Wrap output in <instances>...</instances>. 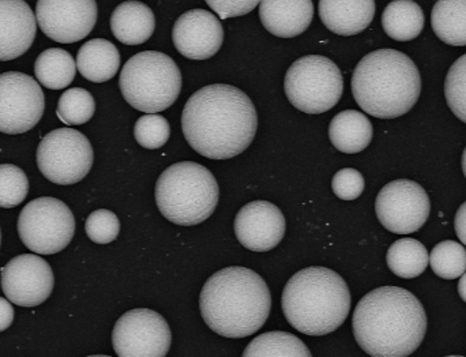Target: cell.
Returning a JSON list of instances; mask_svg holds the SVG:
<instances>
[{"label": "cell", "mask_w": 466, "mask_h": 357, "mask_svg": "<svg viewBox=\"0 0 466 357\" xmlns=\"http://www.w3.org/2000/svg\"><path fill=\"white\" fill-rule=\"evenodd\" d=\"M0 243H2V232H0Z\"/></svg>", "instance_id": "cell-40"}, {"label": "cell", "mask_w": 466, "mask_h": 357, "mask_svg": "<svg viewBox=\"0 0 466 357\" xmlns=\"http://www.w3.org/2000/svg\"><path fill=\"white\" fill-rule=\"evenodd\" d=\"M364 178L360 172L353 168H344L334 175L331 189L334 194L342 200H355L363 194Z\"/></svg>", "instance_id": "cell-35"}, {"label": "cell", "mask_w": 466, "mask_h": 357, "mask_svg": "<svg viewBox=\"0 0 466 357\" xmlns=\"http://www.w3.org/2000/svg\"><path fill=\"white\" fill-rule=\"evenodd\" d=\"M171 342L168 323L153 310L126 312L112 332V344L120 357H164L169 352Z\"/></svg>", "instance_id": "cell-12"}, {"label": "cell", "mask_w": 466, "mask_h": 357, "mask_svg": "<svg viewBox=\"0 0 466 357\" xmlns=\"http://www.w3.org/2000/svg\"><path fill=\"white\" fill-rule=\"evenodd\" d=\"M87 238L97 244H108L116 240L120 232V221L116 214L106 209L93 211L85 224Z\"/></svg>", "instance_id": "cell-34"}, {"label": "cell", "mask_w": 466, "mask_h": 357, "mask_svg": "<svg viewBox=\"0 0 466 357\" xmlns=\"http://www.w3.org/2000/svg\"><path fill=\"white\" fill-rule=\"evenodd\" d=\"M352 328L356 342L370 356L407 357L426 337V310L410 291L380 287L359 301Z\"/></svg>", "instance_id": "cell-2"}, {"label": "cell", "mask_w": 466, "mask_h": 357, "mask_svg": "<svg viewBox=\"0 0 466 357\" xmlns=\"http://www.w3.org/2000/svg\"><path fill=\"white\" fill-rule=\"evenodd\" d=\"M284 87L288 100L299 111L309 115L325 114L341 100L344 76L333 60L309 55L290 65Z\"/></svg>", "instance_id": "cell-8"}, {"label": "cell", "mask_w": 466, "mask_h": 357, "mask_svg": "<svg viewBox=\"0 0 466 357\" xmlns=\"http://www.w3.org/2000/svg\"><path fill=\"white\" fill-rule=\"evenodd\" d=\"M190 147L204 158L228 160L254 141L258 115L251 98L232 85L216 84L194 93L182 114Z\"/></svg>", "instance_id": "cell-1"}, {"label": "cell", "mask_w": 466, "mask_h": 357, "mask_svg": "<svg viewBox=\"0 0 466 357\" xmlns=\"http://www.w3.org/2000/svg\"><path fill=\"white\" fill-rule=\"evenodd\" d=\"M96 0H37L35 19L44 35L62 44L89 36L97 22Z\"/></svg>", "instance_id": "cell-14"}, {"label": "cell", "mask_w": 466, "mask_h": 357, "mask_svg": "<svg viewBox=\"0 0 466 357\" xmlns=\"http://www.w3.org/2000/svg\"><path fill=\"white\" fill-rule=\"evenodd\" d=\"M421 76L408 55L378 49L366 55L352 76V95L358 106L378 119H396L418 103Z\"/></svg>", "instance_id": "cell-4"}, {"label": "cell", "mask_w": 466, "mask_h": 357, "mask_svg": "<svg viewBox=\"0 0 466 357\" xmlns=\"http://www.w3.org/2000/svg\"><path fill=\"white\" fill-rule=\"evenodd\" d=\"M172 40L179 54L187 59H210L223 46V25L210 11L190 10L175 22Z\"/></svg>", "instance_id": "cell-17"}, {"label": "cell", "mask_w": 466, "mask_h": 357, "mask_svg": "<svg viewBox=\"0 0 466 357\" xmlns=\"http://www.w3.org/2000/svg\"><path fill=\"white\" fill-rule=\"evenodd\" d=\"M429 265L441 279L456 280L466 270V250L459 241L437 244L429 255Z\"/></svg>", "instance_id": "cell-29"}, {"label": "cell", "mask_w": 466, "mask_h": 357, "mask_svg": "<svg viewBox=\"0 0 466 357\" xmlns=\"http://www.w3.org/2000/svg\"><path fill=\"white\" fill-rule=\"evenodd\" d=\"M37 166L49 181L70 186L86 178L93 167L89 139L73 128H57L41 139Z\"/></svg>", "instance_id": "cell-10"}, {"label": "cell", "mask_w": 466, "mask_h": 357, "mask_svg": "<svg viewBox=\"0 0 466 357\" xmlns=\"http://www.w3.org/2000/svg\"><path fill=\"white\" fill-rule=\"evenodd\" d=\"M244 357H311L307 345L287 332H268L247 345Z\"/></svg>", "instance_id": "cell-28"}, {"label": "cell", "mask_w": 466, "mask_h": 357, "mask_svg": "<svg viewBox=\"0 0 466 357\" xmlns=\"http://www.w3.org/2000/svg\"><path fill=\"white\" fill-rule=\"evenodd\" d=\"M207 3L221 19H228L251 13L260 0H207Z\"/></svg>", "instance_id": "cell-36"}, {"label": "cell", "mask_w": 466, "mask_h": 357, "mask_svg": "<svg viewBox=\"0 0 466 357\" xmlns=\"http://www.w3.org/2000/svg\"><path fill=\"white\" fill-rule=\"evenodd\" d=\"M171 128L168 120L157 114L145 115L137 120L134 137L145 149H160L168 142Z\"/></svg>", "instance_id": "cell-32"}, {"label": "cell", "mask_w": 466, "mask_h": 357, "mask_svg": "<svg viewBox=\"0 0 466 357\" xmlns=\"http://www.w3.org/2000/svg\"><path fill=\"white\" fill-rule=\"evenodd\" d=\"M465 211H466V205L465 203H462L461 208H460V210L457 211L456 214V222H454V225H456V233L457 236H459L460 240H461V243H465V230H466V217H465Z\"/></svg>", "instance_id": "cell-38"}, {"label": "cell", "mask_w": 466, "mask_h": 357, "mask_svg": "<svg viewBox=\"0 0 466 357\" xmlns=\"http://www.w3.org/2000/svg\"><path fill=\"white\" fill-rule=\"evenodd\" d=\"M282 211L268 200H254L238 210L235 233L241 246L249 251L266 252L276 249L285 235Z\"/></svg>", "instance_id": "cell-16"}, {"label": "cell", "mask_w": 466, "mask_h": 357, "mask_svg": "<svg viewBox=\"0 0 466 357\" xmlns=\"http://www.w3.org/2000/svg\"><path fill=\"white\" fill-rule=\"evenodd\" d=\"M14 315H15V312H14V307L11 306L10 301L0 298V333L10 328L14 321Z\"/></svg>", "instance_id": "cell-37"}, {"label": "cell", "mask_w": 466, "mask_h": 357, "mask_svg": "<svg viewBox=\"0 0 466 357\" xmlns=\"http://www.w3.org/2000/svg\"><path fill=\"white\" fill-rule=\"evenodd\" d=\"M386 262L397 277L416 279L429 266V251L423 243L415 239H400L389 249Z\"/></svg>", "instance_id": "cell-27"}, {"label": "cell", "mask_w": 466, "mask_h": 357, "mask_svg": "<svg viewBox=\"0 0 466 357\" xmlns=\"http://www.w3.org/2000/svg\"><path fill=\"white\" fill-rule=\"evenodd\" d=\"M37 32V19L25 0H0V62L29 51Z\"/></svg>", "instance_id": "cell-18"}, {"label": "cell", "mask_w": 466, "mask_h": 357, "mask_svg": "<svg viewBox=\"0 0 466 357\" xmlns=\"http://www.w3.org/2000/svg\"><path fill=\"white\" fill-rule=\"evenodd\" d=\"M199 309L205 323L227 339L260 331L271 311L265 280L251 269L231 266L213 274L202 288Z\"/></svg>", "instance_id": "cell-3"}, {"label": "cell", "mask_w": 466, "mask_h": 357, "mask_svg": "<svg viewBox=\"0 0 466 357\" xmlns=\"http://www.w3.org/2000/svg\"><path fill=\"white\" fill-rule=\"evenodd\" d=\"M123 97L133 108L157 114L174 106L182 90V74L168 55L144 51L123 66L119 79Z\"/></svg>", "instance_id": "cell-7"}, {"label": "cell", "mask_w": 466, "mask_h": 357, "mask_svg": "<svg viewBox=\"0 0 466 357\" xmlns=\"http://www.w3.org/2000/svg\"><path fill=\"white\" fill-rule=\"evenodd\" d=\"M374 128L371 120L359 111L348 109L339 112L329 126V138L331 144L345 155L363 152L372 141Z\"/></svg>", "instance_id": "cell-22"}, {"label": "cell", "mask_w": 466, "mask_h": 357, "mask_svg": "<svg viewBox=\"0 0 466 357\" xmlns=\"http://www.w3.org/2000/svg\"><path fill=\"white\" fill-rule=\"evenodd\" d=\"M461 277V280H460V284H459V293H460V296H461V299L462 301H466V292H465V280H466V277H465V273L462 274V276H460Z\"/></svg>", "instance_id": "cell-39"}, {"label": "cell", "mask_w": 466, "mask_h": 357, "mask_svg": "<svg viewBox=\"0 0 466 357\" xmlns=\"http://www.w3.org/2000/svg\"><path fill=\"white\" fill-rule=\"evenodd\" d=\"M220 189L207 167L183 161L167 168L156 184V203L168 221L193 227L207 221L218 205Z\"/></svg>", "instance_id": "cell-6"}, {"label": "cell", "mask_w": 466, "mask_h": 357, "mask_svg": "<svg viewBox=\"0 0 466 357\" xmlns=\"http://www.w3.org/2000/svg\"><path fill=\"white\" fill-rule=\"evenodd\" d=\"M319 16L331 33L359 35L374 19L375 0H319Z\"/></svg>", "instance_id": "cell-20"}, {"label": "cell", "mask_w": 466, "mask_h": 357, "mask_svg": "<svg viewBox=\"0 0 466 357\" xmlns=\"http://www.w3.org/2000/svg\"><path fill=\"white\" fill-rule=\"evenodd\" d=\"M259 18L276 37L303 35L314 18L312 0H260Z\"/></svg>", "instance_id": "cell-19"}, {"label": "cell", "mask_w": 466, "mask_h": 357, "mask_svg": "<svg viewBox=\"0 0 466 357\" xmlns=\"http://www.w3.org/2000/svg\"><path fill=\"white\" fill-rule=\"evenodd\" d=\"M95 111L93 96L82 87H73L60 96L56 115L65 125L79 126L89 122Z\"/></svg>", "instance_id": "cell-30"}, {"label": "cell", "mask_w": 466, "mask_h": 357, "mask_svg": "<svg viewBox=\"0 0 466 357\" xmlns=\"http://www.w3.org/2000/svg\"><path fill=\"white\" fill-rule=\"evenodd\" d=\"M29 192V180L19 167L0 166V208L11 209L21 205Z\"/></svg>", "instance_id": "cell-31"}, {"label": "cell", "mask_w": 466, "mask_h": 357, "mask_svg": "<svg viewBox=\"0 0 466 357\" xmlns=\"http://www.w3.org/2000/svg\"><path fill=\"white\" fill-rule=\"evenodd\" d=\"M445 96L451 112L466 122V56L462 55L451 66L445 82Z\"/></svg>", "instance_id": "cell-33"}, {"label": "cell", "mask_w": 466, "mask_h": 357, "mask_svg": "<svg viewBox=\"0 0 466 357\" xmlns=\"http://www.w3.org/2000/svg\"><path fill=\"white\" fill-rule=\"evenodd\" d=\"M22 243L40 255L63 251L73 240L76 219L67 205L56 198H37L22 209L18 219Z\"/></svg>", "instance_id": "cell-9"}, {"label": "cell", "mask_w": 466, "mask_h": 357, "mask_svg": "<svg viewBox=\"0 0 466 357\" xmlns=\"http://www.w3.org/2000/svg\"><path fill=\"white\" fill-rule=\"evenodd\" d=\"M375 211L386 230L397 235H410L426 224L431 202L420 184L399 178L380 189L375 200Z\"/></svg>", "instance_id": "cell-11"}, {"label": "cell", "mask_w": 466, "mask_h": 357, "mask_svg": "<svg viewBox=\"0 0 466 357\" xmlns=\"http://www.w3.org/2000/svg\"><path fill=\"white\" fill-rule=\"evenodd\" d=\"M435 35L453 46L466 44V0H437L431 13Z\"/></svg>", "instance_id": "cell-25"}, {"label": "cell", "mask_w": 466, "mask_h": 357, "mask_svg": "<svg viewBox=\"0 0 466 357\" xmlns=\"http://www.w3.org/2000/svg\"><path fill=\"white\" fill-rule=\"evenodd\" d=\"M120 67L119 49L104 38H93L79 48L76 68L87 81L101 84L116 76Z\"/></svg>", "instance_id": "cell-23"}, {"label": "cell", "mask_w": 466, "mask_h": 357, "mask_svg": "<svg viewBox=\"0 0 466 357\" xmlns=\"http://www.w3.org/2000/svg\"><path fill=\"white\" fill-rule=\"evenodd\" d=\"M46 109L40 85L18 71L0 74V133L15 136L32 130Z\"/></svg>", "instance_id": "cell-13"}, {"label": "cell", "mask_w": 466, "mask_h": 357, "mask_svg": "<svg viewBox=\"0 0 466 357\" xmlns=\"http://www.w3.org/2000/svg\"><path fill=\"white\" fill-rule=\"evenodd\" d=\"M426 16L413 0H393L382 14V27L396 41L415 40L423 32Z\"/></svg>", "instance_id": "cell-24"}, {"label": "cell", "mask_w": 466, "mask_h": 357, "mask_svg": "<svg viewBox=\"0 0 466 357\" xmlns=\"http://www.w3.org/2000/svg\"><path fill=\"white\" fill-rule=\"evenodd\" d=\"M54 285L51 266L35 254L18 255L2 269L3 292L15 306H40L51 296Z\"/></svg>", "instance_id": "cell-15"}, {"label": "cell", "mask_w": 466, "mask_h": 357, "mask_svg": "<svg viewBox=\"0 0 466 357\" xmlns=\"http://www.w3.org/2000/svg\"><path fill=\"white\" fill-rule=\"evenodd\" d=\"M76 73V60L65 49H46L35 59V78L46 89H65L74 81Z\"/></svg>", "instance_id": "cell-26"}, {"label": "cell", "mask_w": 466, "mask_h": 357, "mask_svg": "<svg viewBox=\"0 0 466 357\" xmlns=\"http://www.w3.org/2000/svg\"><path fill=\"white\" fill-rule=\"evenodd\" d=\"M111 29L120 43L141 46L155 33V13L145 3L137 0L123 2L112 13Z\"/></svg>", "instance_id": "cell-21"}, {"label": "cell", "mask_w": 466, "mask_h": 357, "mask_svg": "<svg viewBox=\"0 0 466 357\" xmlns=\"http://www.w3.org/2000/svg\"><path fill=\"white\" fill-rule=\"evenodd\" d=\"M350 287L339 273L322 266L290 277L282 292L288 322L306 336L322 337L341 328L350 311Z\"/></svg>", "instance_id": "cell-5"}]
</instances>
